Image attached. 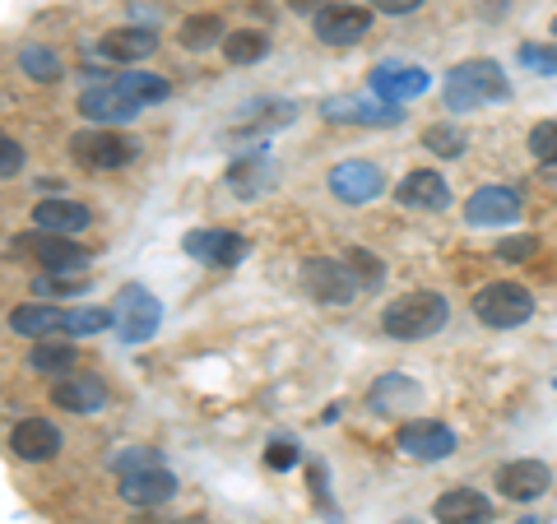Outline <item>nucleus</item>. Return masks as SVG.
<instances>
[{
    "label": "nucleus",
    "instance_id": "aec40b11",
    "mask_svg": "<svg viewBox=\"0 0 557 524\" xmlns=\"http://www.w3.org/2000/svg\"><path fill=\"white\" fill-rule=\"evenodd\" d=\"M395 200L409 204V209H432V214H442V209L450 204V186H446L442 172L418 167V172H409V177L395 186Z\"/></svg>",
    "mask_w": 557,
    "mask_h": 524
},
{
    "label": "nucleus",
    "instance_id": "c756f323",
    "mask_svg": "<svg viewBox=\"0 0 557 524\" xmlns=\"http://www.w3.org/2000/svg\"><path fill=\"white\" fill-rule=\"evenodd\" d=\"M116 84L126 89L139 108H149V102H163L172 89H168V79L163 75H145V70H131V75H116Z\"/></svg>",
    "mask_w": 557,
    "mask_h": 524
},
{
    "label": "nucleus",
    "instance_id": "2eb2a0df",
    "mask_svg": "<svg viewBox=\"0 0 557 524\" xmlns=\"http://www.w3.org/2000/svg\"><path fill=\"white\" fill-rule=\"evenodd\" d=\"M465 219L474 228H502V223H516L520 219V196L511 186H479L465 204Z\"/></svg>",
    "mask_w": 557,
    "mask_h": 524
},
{
    "label": "nucleus",
    "instance_id": "7c9ffc66",
    "mask_svg": "<svg viewBox=\"0 0 557 524\" xmlns=\"http://www.w3.org/2000/svg\"><path fill=\"white\" fill-rule=\"evenodd\" d=\"M423 145L437 153V159H460V153L469 149V135L460 126H450V121H442V126H428L423 130Z\"/></svg>",
    "mask_w": 557,
    "mask_h": 524
},
{
    "label": "nucleus",
    "instance_id": "4468645a",
    "mask_svg": "<svg viewBox=\"0 0 557 524\" xmlns=\"http://www.w3.org/2000/svg\"><path fill=\"white\" fill-rule=\"evenodd\" d=\"M372 89L381 102H409V98H423L432 89V75L423 65H405V61H391V65H376L372 70Z\"/></svg>",
    "mask_w": 557,
    "mask_h": 524
},
{
    "label": "nucleus",
    "instance_id": "ddd939ff",
    "mask_svg": "<svg viewBox=\"0 0 557 524\" xmlns=\"http://www.w3.org/2000/svg\"><path fill=\"white\" fill-rule=\"evenodd\" d=\"M321 116L335 126H399L405 112L395 102H362V98H325Z\"/></svg>",
    "mask_w": 557,
    "mask_h": 524
},
{
    "label": "nucleus",
    "instance_id": "393cba45",
    "mask_svg": "<svg viewBox=\"0 0 557 524\" xmlns=\"http://www.w3.org/2000/svg\"><path fill=\"white\" fill-rule=\"evenodd\" d=\"M368 404L376 409V413H399V409H413L418 404V386L409 376H381L376 386H372V395H368Z\"/></svg>",
    "mask_w": 557,
    "mask_h": 524
},
{
    "label": "nucleus",
    "instance_id": "dca6fc26",
    "mask_svg": "<svg viewBox=\"0 0 557 524\" xmlns=\"http://www.w3.org/2000/svg\"><path fill=\"white\" fill-rule=\"evenodd\" d=\"M553 483V469L539 464V460H511L497 469V492L511 497V501H539Z\"/></svg>",
    "mask_w": 557,
    "mask_h": 524
},
{
    "label": "nucleus",
    "instance_id": "f8f14e48",
    "mask_svg": "<svg viewBox=\"0 0 557 524\" xmlns=\"http://www.w3.org/2000/svg\"><path fill=\"white\" fill-rule=\"evenodd\" d=\"M79 112L98 121V126H112V121H135L145 108H139L116 79H108V84H89V89L79 93Z\"/></svg>",
    "mask_w": 557,
    "mask_h": 524
},
{
    "label": "nucleus",
    "instance_id": "e433bc0d",
    "mask_svg": "<svg viewBox=\"0 0 557 524\" xmlns=\"http://www.w3.org/2000/svg\"><path fill=\"white\" fill-rule=\"evenodd\" d=\"M265 464L270 469H293V464H298V441H293V436H278V441H270Z\"/></svg>",
    "mask_w": 557,
    "mask_h": 524
},
{
    "label": "nucleus",
    "instance_id": "9b49d317",
    "mask_svg": "<svg viewBox=\"0 0 557 524\" xmlns=\"http://www.w3.org/2000/svg\"><path fill=\"white\" fill-rule=\"evenodd\" d=\"M317 38L330 42V47H354L368 38V28H372V10H362V5H325L317 10Z\"/></svg>",
    "mask_w": 557,
    "mask_h": 524
},
{
    "label": "nucleus",
    "instance_id": "20e7f679",
    "mask_svg": "<svg viewBox=\"0 0 557 524\" xmlns=\"http://www.w3.org/2000/svg\"><path fill=\"white\" fill-rule=\"evenodd\" d=\"M112 311H116V329H121V339L126 344H149L153 335H159V325H163V302L149 288H139V284L121 288Z\"/></svg>",
    "mask_w": 557,
    "mask_h": 524
},
{
    "label": "nucleus",
    "instance_id": "72a5a7b5",
    "mask_svg": "<svg viewBox=\"0 0 557 524\" xmlns=\"http://www.w3.org/2000/svg\"><path fill=\"white\" fill-rule=\"evenodd\" d=\"M530 153L539 163H557V116L539 121V126L530 130Z\"/></svg>",
    "mask_w": 557,
    "mask_h": 524
},
{
    "label": "nucleus",
    "instance_id": "79ce46f5",
    "mask_svg": "<svg viewBox=\"0 0 557 524\" xmlns=\"http://www.w3.org/2000/svg\"><path fill=\"white\" fill-rule=\"evenodd\" d=\"M0 149H5V177H14V172L24 167V149L14 145V139H5V145H0Z\"/></svg>",
    "mask_w": 557,
    "mask_h": 524
},
{
    "label": "nucleus",
    "instance_id": "0eeeda50",
    "mask_svg": "<svg viewBox=\"0 0 557 524\" xmlns=\"http://www.w3.org/2000/svg\"><path fill=\"white\" fill-rule=\"evenodd\" d=\"M395 446H399V456H409V460L437 464V460L456 456V432L437 423V417H409V423H399Z\"/></svg>",
    "mask_w": 557,
    "mask_h": 524
},
{
    "label": "nucleus",
    "instance_id": "bb28decb",
    "mask_svg": "<svg viewBox=\"0 0 557 524\" xmlns=\"http://www.w3.org/2000/svg\"><path fill=\"white\" fill-rule=\"evenodd\" d=\"M223 57H228L233 65H256L270 57V38L260 28H237L223 38Z\"/></svg>",
    "mask_w": 557,
    "mask_h": 524
},
{
    "label": "nucleus",
    "instance_id": "c85d7f7f",
    "mask_svg": "<svg viewBox=\"0 0 557 524\" xmlns=\"http://www.w3.org/2000/svg\"><path fill=\"white\" fill-rule=\"evenodd\" d=\"M112 321H116V311L108 307H75V311H65V335L89 339V335H102Z\"/></svg>",
    "mask_w": 557,
    "mask_h": 524
},
{
    "label": "nucleus",
    "instance_id": "ea45409f",
    "mask_svg": "<svg viewBox=\"0 0 557 524\" xmlns=\"http://www.w3.org/2000/svg\"><path fill=\"white\" fill-rule=\"evenodd\" d=\"M149 464H159L153 450H126V456H116V474H135V469H149Z\"/></svg>",
    "mask_w": 557,
    "mask_h": 524
},
{
    "label": "nucleus",
    "instance_id": "f704fd0d",
    "mask_svg": "<svg viewBox=\"0 0 557 524\" xmlns=\"http://www.w3.org/2000/svg\"><path fill=\"white\" fill-rule=\"evenodd\" d=\"M265 177H270V163H265V159H247V163H237V167H233V177H228V182H233L237 196H251V190H260L256 182H265Z\"/></svg>",
    "mask_w": 557,
    "mask_h": 524
},
{
    "label": "nucleus",
    "instance_id": "f03ea898",
    "mask_svg": "<svg viewBox=\"0 0 557 524\" xmlns=\"http://www.w3.org/2000/svg\"><path fill=\"white\" fill-rule=\"evenodd\" d=\"M446 297L442 292H405L395 297V302L381 311V329H386L391 339L399 344H413V339H428L437 335V329L446 325Z\"/></svg>",
    "mask_w": 557,
    "mask_h": 524
},
{
    "label": "nucleus",
    "instance_id": "4c0bfd02",
    "mask_svg": "<svg viewBox=\"0 0 557 524\" xmlns=\"http://www.w3.org/2000/svg\"><path fill=\"white\" fill-rule=\"evenodd\" d=\"M33 292L51 297V292H84V278H65V274H42L33 278Z\"/></svg>",
    "mask_w": 557,
    "mask_h": 524
},
{
    "label": "nucleus",
    "instance_id": "412c9836",
    "mask_svg": "<svg viewBox=\"0 0 557 524\" xmlns=\"http://www.w3.org/2000/svg\"><path fill=\"white\" fill-rule=\"evenodd\" d=\"M172 492H177V478H172L163 464L121 474V497H126L131 506H163V501H172Z\"/></svg>",
    "mask_w": 557,
    "mask_h": 524
},
{
    "label": "nucleus",
    "instance_id": "c9c22d12",
    "mask_svg": "<svg viewBox=\"0 0 557 524\" xmlns=\"http://www.w3.org/2000/svg\"><path fill=\"white\" fill-rule=\"evenodd\" d=\"M520 61L539 75H557V42L553 47H520Z\"/></svg>",
    "mask_w": 557,
    "mask_h": 524
},
{
    "label": "nucleus",
    "instance_id": "cd10ccee",
    "mask_svg": "<svg viewBox=\"0 0 557 524\" xmlns=\"http://www.w3.org/2000/svg\"><path fill=\"white\" fill-rule=\"evenodd\" d=\"M79 362V348L75 344H57V339H38L28 353V366L33 372H70Z\"/></svg>",
    "mask_w": 557,
    "mask_h": 524
},
{
    "label": "nucleus",
    "instance_id": "a878e982",
    "mask_svg": "<svg viewBox=\"0 0 557 524\" xmlns=\"http://www.w3.org/2000/svg\"><path fill=\"white\" fill-rule=\"evenodd\" d=\"M177 38H182V47L186 51H209V47H223V20L219 14H190V20L177 28Z\"/></svg>",
    "mask_w": 557,
    "mask_h": 524
},
{
    "label": "nucleus",
    "instance_id": "4be33fe9",
    "mask_svg": "<svg viewBox=\"0 0 557 524\" xmlns=\"http://www.w3.org/2000/svg\"><path fill=\"white\" fill-rule=\"evenodd\" d=\"M94 223V214L84 209L79 200H61V196H51L42 200L38 209H33V228H42V233H65V237H75L84 233Z\"/></svg>",
    "mask_w": 557,
    "mask_h": 524
},
{
    "label": "nucleus",
    "instance_id": "b1692460",
    "mask_svg": "<svg viewBox=\"0 0 557 524\" xmlns=\"http://www.w3.org/2000/svg\"><path fill=\"white\" fill-rule=\"evenodd\" d=\"M10 329L14 335H28V339H51L57 329L65 335V311H57V307H20V311H10Z\"/></svg>",
    "mask_w": 557,
    "mask_h": 524
},
{
    "label": "nucleus",
    "instance_id": "37998d69",
    "mask_svg": "<svg viewBox=\"0 0 557 524\" xmlns=\"http://www.w3.org/2000/svg\"><path fill=\"white\" fill-rule=\"evenodd\" d=\"M288 5H293V10H325L321 0H288Z\"/></svg>",
    "mask_w": 557,
    "mask_h": 524
},
{
    "label": "nucleus",
    "instance_id": "5701e85b",
    "mask_svg": "<svg viewBox=\"0 0 557 524\" xmlns=\"http://www.w3.org/2000/svg\"><path fill=\"white\" fill-rule=\"evenodd\" d=\"M153 51H159V38L149 28H112L98 38V57H108V61L135 65V61H149Z\"/></svg>",
    "mask_w": 557,
    "mask_h": 524
},
{
    "label": "nucleus",
    "instance_id": "1a4fd4ad",
    "mask_svg": "<svg viewBox=\"0 0 557 524\" xmlns=\"http://www.w3.org/2000/svg\"><path fill=\"white\" fill-rule=\"evenodd\" d=\"M182 251H186L190 260H200V265L228 270V265H242V260H247L251 241L237 237V233H228V228H196V233L182 237Z\"/></svg>",
    "mask_w": 557,
    "mask_h": 524
},
{
    "label": "nucleus",
    "instance_id": "7ed1b4c3",
    "mask_svg": "<svg viewBox=\"0 0 557 524\" xmlns=\"http://www.w3.org/2000/svg\"><path fill=\"white\" fill-rule=\"evenodd\" d=\"M70 153L89 172H116L139 159V139L121 130H79V135H70Z\"/></svg>",
    "mask_w": 557,
    "mask_h": 524
},
{
    "label": "nucleus",
    "instance_id": "a211bd4d",
    "mask_svg": "<svg viewBox=\"0 0 557 524\" xmlns=\"http://www.w3.org/2000/svg\"><path fill=\"white\" fill-rule=\"evenodd\" d=\"M432 520L437 524H493V501L474 487H450L432 506Z\"/></svg>",
    "mask_w": 557,
    "mask_h": 524
},
{
    "label": "nucleus",
    "instance_id": "39448f33",
    "mask_svg": "<svg viewBox=\"0 0 557 524\" xmlns=\"http://www.w3.org/2000/svg\"><path fill=\"white\" fill-rule=\"evenodd\" d=\"M14 255L38 260L47 274H70V270H84V265L94 260L75 237H65V233H42V228H33V233H24L20 241H14Z\"/></svg>",
    "mask_w": 557,
    "mask_h": 524
},
{
    "label": "nucleus",
    "instance_id": "6e6552de",
    "mask_svg": "<svg viewBox=\"0 0 557 524\" xmlns=\"http://www.w3.org/2000/svg\"><path fill=\"white\" fill-rule=\"evenodd\" d=\"M302 288L317 297V302H330V307H344L362 292L354 270H348V260H330V255L302 260Z\"/></svg>",
    "mask_w": 557,
    "mask_h": 524
},
{
    "label": "nucleus",
    "instance_id": "f3484780",
    "mask_svg": "<svg viewBox=\"0 0 557 524\" xmlns=\"http://www.w3.org/2000/svg\"><path fill=\"white\" fill-rule=\"evenodd\" d=\"M51 404L65 409V413H98L102 404H108V386L89 372H70L51 386Z\"/></svg>",
    "mask_w": 557,
    "mask_h": 524
},
{
    "label": "nucleus",
    "instance_id": "473e14b6",
    "mask_svg": "<svg viewBox=\"0 0 557 524\" xmlns=\"http://www.w3.org/2000/svg\"><path fill=\"white\" fill-rule=\"evenodd\" d=\"M20 65H24L38 84L61 79V57H57V51H47V47H38V42H28V47L20 51Z\"/></svg>",
    "mask_w": 557,
    "mask_h": 524
},
{
    "label": "nucleus",
    "instance_id": "58836bf2",
    "mask_svg": "<svg viewBox=\"0 0 557 524\" xmlns=\"http://www.w3.org/2000/svg\"><path fill=\"white\" fill-rule=\"evenodd\" d=\"M539 255V237H507L497 247V260H534Z\"/></svg>",
    "mask_w": 557,
    "mask_h": 524
},
{
    "label": "nucleus",
    "instance_id": "9d476101",
    "mask_svg": "<svg viewBox=\"0 0 557 524\" xmlns=\"http://www.w3.org/2000/svg\"><path fill=\"white\" fill-rule=\"evenodd\" d=\"M325 186H330V196L344 200V204H368L386 190V177H381V167L368 163V159H348V163L330 167Z\"/></svg>",
    "mask_w": 557,
    "mask_h": 524
},
{
    "label": "nucleus",
    "instance_id": "a18cd8bd",
    "mask_svg": "<svg viewBox=\"0 0 557 524\" xmlns=\"http://www.w3.org/2000/svg\"><path fill=\"white\" fill-rule=\"evenodd\" d=\"M553 38H557V14H553Z\"/></svg>",
    "mask_w": 557,
    "mask_h": 524
},
{
    "label": "nucleus",
    "instance_id": "f257e3e1",
    "mask_svg": "<svg viewBox=\"0 0 557 524\" xmlns=\"http://www.w3.org/2000/svg\"><path fill=\"white\" fill-rule=\"evenodd\" d=\"M442 93H446L450 112H474V108H483V102H502L511 93V84H507V75H502L497 61L474 57V61H460L456 70H450Z\"/></svg>",
    "mask_w": 557,
    "mask_h": 524
},
{
    "label": "nucleus",
    "instance_id": "6ab92c4d",
    "mask_svg": "<svg viewBox=\"0 0 557 524\" xmlns=\"http://www.w3.org/2000/svg\"><path fill=\"white\" fill-rule=\"evenodd\" d=\"M10 450L28 464H42V460H57L61 450V432L47 423V417H24V423H14L10 432Z\"/></svg>",
    "mask_w": 557,
    "mask_h": 524
},
{
    "label": "nucleus",
    "instance_id": "423d86ee",
    "mask_svg": "<svg viewBox=\"0 0 557 524\" xmlns=\"http://www.w3.org/2000/svg\"><path fill=\"white\" fill-rule=\"evenodd\" d=\"M474 316L487 329H516V325H525L534 316V297L520 284H487L474 297Z\"/></svg>",
    "mask_w": 557,
    "mask_h": 524
},
{
    "label": "nucleus",
    "instance_id": "a19ab883",
    "mask_svg": "<svg viewBox=\"0 0 557 524\" xmlns=\"http://www.w3.org/2000/svg\"><path fill=\"white\" fill-rule=\"evenodd\" d=\"M423 0H372V10H381V14H413Z\"/></svg>",
    "mask_w": 557,
    "mask_h": 524
},
{
    "label": "nucleus",
    "instance_id": "c03bdc74",
    "mask_svg": "<svg viewBox=\"0 0 557 524\" xmlns=\"http://www.w3.org/2000/svg\"><path fill=\"white\" fill-rule=\"evenodd\" d=\"M516 524H544V520H516Z\"/></svg>",
    "mask_w": 557,
    "mask_h": 524
},
{
    "label": "nucleus",
    "instance_id": "2f4dec72",
    "mask_svg": "<svg viewBox=\"0 0 557 524\" xmlns=\"http://www.w3.org/2000/svg\"><path fill=\"white\" fill-rule=\"evenodd\" d=\"M344 260H348V270H354V278H358V288H362V292L381 288V278H386V265H381V255H376V251H368V247H354V251H348Z\"/></svg>",
    "mask_w": 557,
    "mask_h": 524
}]
</instances>
